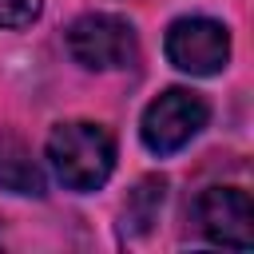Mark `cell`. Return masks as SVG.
I'll return each mask as SVG.
<instances>
[{"label":"cell","instance_id":"obj_2","mask_svg":"<svg viewBox=\"0 0 254 254\" xmlns=\"http://www.w3.org/2000/svg\"><path fill=\"white\" fill-rule=\"evenodd\" d=\"M210 123V103L190 91V87H167L159 91L139 119V139L151 155H175L183 151L190 139L202 135V127Z\"/></svg>","mask_w":254,"mask_h":254},{"label":"cell","instance_id":"obj_6","mask_svg":"<svg viewBox=\"0 0 254 254\" xmlns=\"http://www.w3.org/2000/svg\"><path fill=\"white\" fill-rule=\"evenodd\" d=\"M0 190L24 198H40L48 190V179L32 159V147L12 131H0Z\"/></svg>","mask_w":254,"mask_h":254},{"label":"cell","instance_id":"obj_7","mask_svg":"<svg viewBox=\"0 0 254 254\" xmlns=\"http://www.w3.org/2000/svg\"><path fill=\"white\" fill-rule=\"evenodd\" d=\"M163 198H167V183L155 179V175L143 179V183L127 194V202H123V222H119L123 238H139V234H147V230L155 226L159 210H163Z\"/></svg>","mask_w":254,"mask_h":254},{"label":"cell","instance_id":"obj_8","mask_svg":"<svg viewBox=\"0 0 254 254\" xmlns=\"http://www.w3.org/2000/svg\"><path fill=\"white\" fill-rule=\"evenodd\" d=\"M44 12V0H0V28H28Z\"/></svg>","mask_w":254,"mask_h":254},{"label":"cell","instance_id":"obj_1","mask_svg":"<svg viewBox=\"0 0 254 254\" xmlns=\"http://www.w3.org/2000/svg\"><path fill=\"white\" fill-rule=\"evenodd\" d=\"M44 159L67 190L91 194L115 171V135L91 119H67L48 131Z\"/></svg>","mask_w":254,"mask_h":254},{"label":"cell","instance_id":"obj_5","mask_svg":"<svg viewBox=\"0 0 254 254\" xmlns=\"http://www.w3.org/2000/svg\"><path fill=\"white\" fill-rule=\"evenodd\" d=\"M194 226L202 230L206 242L230 246V250H250L254 246V206L242 187H206L198 190L194 206Z\"/></svg>","mask_w":254,"mask_h":254},{"label":"cell","instance_id":"obj_3","mask_svg":"<svg viewBox=\"0 0 254 254\" xmlns=\"http://www.w3.org/2000/svg\"><path fill=\"white\" fill-rule=\"evenodd\" d=\"M67 52L87 71H115V67H131L135 64L139 40H135L131 20L111 16V12H87V16L71 20Z\"/></svg>","mask_w":254,"mask_h":254},{"label":"cell","instance_id":"obj_4","mask_svg":"<svg viewBox=\"0 0 254 254\" xmlns=\"http://www.w3.org/2000/svg\"><path fill=\"white\" fill-rule=\"evenodd\" d=\"M163 52L187 75H218L230 64V32L210 16H183L167 28Z\"/></svg>","mask_w":254,"mask_h":254}]
</instances>
